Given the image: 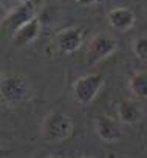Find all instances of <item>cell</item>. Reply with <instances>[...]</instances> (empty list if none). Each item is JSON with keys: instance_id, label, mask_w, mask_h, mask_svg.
<instances>
[{"instance_id": "cell-1", "label": "cell", "mask_w": 147, "mask_h": 158, "mask_svg": "<svg viewBox=\"0 0 147 158\" xmlns=\"http://www.w3.org/2000/svg\"><path fill=\"white\" fill-rule=\"evenodd\" d=\"M73 127H75L73 121L67 113L51 112L45 116V119L42 123V135L48 143L57 144L71 136Z\"/></svg>"}, {"instance_id": "cell-2", "label": "cell", "mask_w": 147, "mask_h": 158, "mask_svg": "<svg viewBox=\"0 0 147 158\" xmlns=\"http://www.w3.org/2000/svg\"><path fill=\"white\" fill-rule=\"evenodd\" d=\"M0 93L8 106H20L30 98V84L27 77L17 73L3 74Z\"/></svg>"}, {"instance_id": "cell-3", "label": "cell", "mask_w": 147, "mask_h": 158, "mask_svg": "<svg viewBox=\"0 0 147 158\" xmlns=\"http://www.w3.org/2000/svg\"><path fill=\"white\" fill-rule=\"evenodd\" d=\"M104 81L105 79L101 73H88L81 76L73 84V96L79 104H90L102 89Z\"/></svg>"}, {"instance_id": "cell-4", "label": "cell", "mask_w": 147, "mask_h": 158, "mask_svg": "<svg viewBox=\"0 0 147 158\" xmlns=\"http://www.w3.org/2000/svg\"><path fill=\"white\" fill-rule=\"evenodd\" d=\"M118 48V42L115 37L108 36V34H98L92 39V42L88 44L87 48V62L90 65H95L104 59H107L108 56H112Z\"/></svg>"}, {"instance_id": "cell-5", "label": "cell", "mask_w": 147, "mask_h": 158, "mask_svg": "<svg viewBox=\"0 0 147 158\" xmlns=\"http://www.w3.org/2000/svg\"><path fill=\"white\" fill-rule=\"evenodd\" d=\"M82 40H84V34H82V30L78 28V27L63 28L56 36L57 48L63 54H70V53L78 51L82 45Z\"/></svg>"}, {"instance_id": "cell-6", "label": "cell", "mask_w": 147, "mask_h": 158, "mask_svg": "<svg viewBox=\"0 0 147 158\" xmlns=\"http://www.w3.org/2000/svg\"><path fill=\"white\" fill-rule=\"evenodd\" d=\"M36 17V10L34 5L31 2L28 3H20L17 8H14L5 19H3V28L11 30L13 33L17 31L20 27H23L25 23H28L30 20H33Z\"/></svg>"}, {"instance_id": "cell-7", "label": "cell", "mask_w": 147, "mask_h": 158, "mask_svg": "<svg viewBox=\"0 0 147 158\" xmlns=\"http://www.w3.org/2000/svg\"><path fill=\"white\" fill-rule=\"evenodd\" d=\"M96 133L105 143H116L122 138V130L119 123L107 115H99L96 119Z\"/></svg>"}, {"instance_id": "cell-8", "label": "cell", "mask_w": 147, "mask_h": 158, "mask_svg": "<svg viewBox=\"0 0 147 158\" xmlns=\"http://www.w3.org/2000/svg\"><path fill=\"white\" fill-rule=\"evenodd\" d=\"M40 28H42L40 20L37 17H34L33 20H30L28 23L20 27L17 31H14L11 40H13V44L16 47H27V45H30L31 42H34L39 37Z\"/></svg>"}, {"instance_id": "cell-9", "label": "cell", "mask_w": 147, "mask_h": 158, "mask_svg": "<svg viewBox=\"0 0 147 158\" xmlns=\"http://www.w3.org/2000/svg\"><path fill=\"white\" fill-rule=\"evenodd\" d=\"M107 17H108L110 27L113 30H118V31H129L136 22L135 13L125 6H119V8L112 10Z\"/></svg>"}, {"instance_id": "cell-10", "label": "cell", "mask_w": 147, "mask_h": 158, "mask_svg": "<svg viewBox=\"0 0 147 158\" xmlns=\"http://www.w3.org/2000/svg\"><path fill=\"white\" fill-rule=\"evenodd\" d=\"M118 116L124 124H136L142 119V107L133 99H122L118 106Z\"/></svg>"}, {"instance_id": "cell-11", "label": "cell", "mask_w": 147, "mask_h": 158, "mask_svg": "<svg viewBox=\"0 0 147 158\" xmlns=\"http://www.w3.org/2000/svg\"><path fill=\"white\" fill-rule=\"evenodd\" d=\"M129 85L135 96H138L141 99H147V74L145 73H142V71L135 73L130 79Z\"/></svg>"}, {"instance_id": "cell-12", "label": "cell", "mask_w": 147, "mask_h": 158, "mask_svg": "<svg viewBox=\"0 0 147 158\" xmlns=\"http://www.w3.org/2000/svg\"><path fill=\"white\" fill-rule=\"evenodd\" d=\"M132 50H133L135 56H136L139 60H142L144 64H147V36L136 37V39L133 40Z\"/></svg>"}, {"instance_id": "cell-13", "label": "cell", "mask_w": 147, "mask_h": 158, "mask_svg": "<svg viewBox=\"0 0 147 158\" xmlns=\"http://www.w3.org/2000/svg\"><path fill=\"white\" fill-rule=\"evenodd\" d=\"M76 2H78L79 5H82V6H92V5H95L96 2H99V0H76Z\"/></svg>"}, {"instance_id": "cell-14", "label": "cell", "mask_w": 147, "mask_h": 158, "mask_svg": "<svg viewBox=\"0 0 147 158\" xmlns=\"http://www.w3.org/2000/svg\"><path fill=\"white\" fill-rule=\"evenodd\" d=\"M19 3H28V2H31V0H17Z\"/></svg>"}, {"instance_id": "cell-15", "label": "cell", "mask_w": 147, "mask_h": 158, "mask_svg": "<svg viewBox=\"0 0 147 158\" xmlns=\"http://www.w3.org/2000/svg\"><path fill=\"white\" fill-rule=\"evenodd\" d=\"M48 158H62L60 155H51V156H48Z\"/></svg>"}, {"instance_id": "cell-16", "label": "cell", "mask_w": 147, "mask_h": 158, "mask_svg": "<svg viewBox=\"0 0 147 158\" xmlns=\"http://www.w3.org/2000/svg\"><path fill=\"white\" fill-rule=\"evenodd\" d=\"M82 158H95V156H88V155H87V156H82Z\"/></svg>"}]
</instances>
